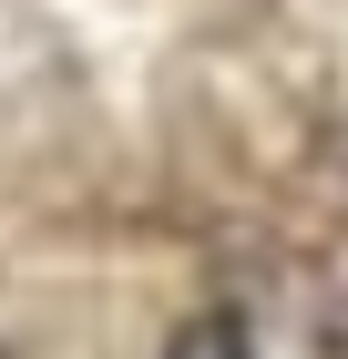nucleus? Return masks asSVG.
<instances>
[{
  "mask_svg": "<svg viewBox=\"0 0 348 359\" xmlns=\"http://www.w3.org/2000/svg\"><path fill=\"white\" fill-rule=\"evenodd\" d=\"M164 359H256V318L236 298H215V308H195L185 329L164 339Z\"/></svg>",
  "mask_w": 348,
  "mask_h": 359,
  "instance_id": "f257e3e1",
  "label": "nucleus"
},
{
  "mask_svg": "<svg viewBox=\"0 0 348 359\" xmlns=\"http://www.w3.org/2000/svg\"><path fill=\"white\" fill-rule=\"evenodd\" d=\"M338 359H348V318H338Z\"/></svg>",
  "mask_w": 348,
  "mask_h": 359,
  "instance_id": "f03ea898",
  "label": "nucleus"
}]
</instances>
